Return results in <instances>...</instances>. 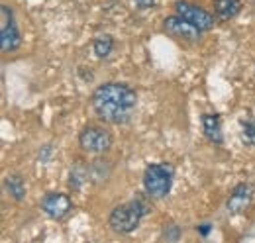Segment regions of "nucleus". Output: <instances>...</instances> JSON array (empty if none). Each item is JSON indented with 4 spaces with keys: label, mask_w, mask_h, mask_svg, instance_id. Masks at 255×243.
I'll list each match as a JSON object with an SVG mask.
<instances>
[{
    "label": "nucleus",
    "mask_w": 255,
    "mask_h": 243,
    "mask_svg": "<svg viewBox=\"0 0 255 243\" xmlns=\"http://www.w3.org/2000/svg\"><path fill=\"white\" fill-rule=\"evenodd\" d=\"M240 125H242V133H240L242 135V141L246 145L255 147V120H242Z\"/></svg>",
    "instance_id": "15"
},
{
    "label": "nucleus",
    "mask_w": 255,
    "mask_h": 243,
    "mask_svg": "<svg viewBox=\"0 0 255 243\" xmlns=\"http://www.w3.org/2000/svg\"><path fill=\"white\" fill-rule=\"evenodd\" d=\"M41 210L47 218L55 222H63L69 214L73 212V198L65 192H47L41 198Z\"/></svg>",
    "instance_id": "7"
},
{
    "label": "nucleus",
    "mask_w": 255,
    "mask_h": 243,
    "mask_svg": "<svg viewBox=\"0 0 255 243\" xmlns=\"http://www.w3.org/2000/svg\"><path fill=\"white\" fill-rule=\"evenodd\" d=\"M112 133L98 123H87L81 131H79V147L87 155H104L112 147Z\"/></svg>",
    "instance_id": "4"
},
{
    "label": "nucleus",
    "mask_w": 255,
    "mask_h": 243,
    "mask_svg": "<svg viewBox=\"0 0 255 243\" xmlns=\"http://www.w3.org/2000/svg\"><path fill=\"white\" fill-rule=\"evenodd\" d=\"M163 31L167 35H171L177 41H185V43H198L200 41V33L202 31L189 24L187 20H183L181 16H167L163 20Z\"/></svg>",
    "instance_id": "8"
},
{
    "label": "nucleus",
    "mask_w": 255,
    "mask_h": 243,
    "mask_svg": "<svg viewBox=\"0 0 255 243\" xmlns=\"http://www.w3.org/2000/svg\"><path fill=\"white\" fill-rule=\"evenodd\" d=\"M175 14L181 16L183 20H187L189 24H192L200 31H210L218 22V18L212 12H208L206 8H202L194 2H189V0H177L175 2Z\"/></svg>",
    "instance_id": "5"
},
{
    "label": "nucleus",
    "mask_w": 255,
    "mask_h": 243,
    "mask_svg": "<svg viewBox=\"0 0 255 243\" xmlns=\"http://www.w3.org/2000/svg\"><path fill=\"white\" fill-rule=\"evenodd\" d=\"M93 51H95V55L98 59H106L114 51V37L110 33L96 35L95 41H93Z\"/></svg>",
    "instance_id": "14"
},
{
    "label": "nucleus",
    "mask_w": 255,
    "mask_h": 243,
    "mask_svg": "<svg viewBox=\"0 0 255 243\" xmlns=\"http://www.w3.org/2000/svg\"><path fill=\"white\" fill-rule=\"evenodd\" d=\"M89 175H91V167H87L85 163H75L71 167V173H69V186L73 190H81V186L89 181Z\"/></svg>",
    "instance_id": "13"
},
{
    "label": "nucleus",
    "mask_w": 255,
    "mask_h": 243,
    "mask_svg": "<svg viewBox=\"0 0 255 243\" xmlns=\"http://www.w3.org/2000/svg\"><path fill=\"white\" fill-rule=\"evenodd\" d=\"M161 238L167 240V242H177L181 238V228H177V226H165Z\"/></svg>",
    "instance_id": "16"
},
{
    "label": "nucleus",
    "mask_w": 255,
    "mask_h": 243,
    "mask_svg": "<svg viewBox=\"0 0 255 243\" xmlns=\"http://www.w3.org/2000/svg\"><path fill=\"white\" fill-rule=\"evenodd\" d=\"M147 210H149V206L143 198H133L129 202L118 204L112 208V212L108 216V226L114 234L129 236L139 228L141 218L147 214Z\"/></svg>",
    "instance_id": "2"
},
{
    "label": "nucleus",
    "mask_w": 255,
    "mask_h": 243,
    "mask_svg": "<svg viewBox=\"0 0 255 243\" xmlns=\"http://www.w3.org/2000/svg\"><path fill=\"white\" fill-rule=\"evenodd\" d=\"M196 232L206 238V236L210 234V224H200V226H196Z\"/></svg>",
    "instance_id": "18"
},
{
    "label": "nucleus",
    "mask_w": 255,
    "mask_h": 243,
    "mask_svg": "<svg viewBox=\"0 0 255 243\" xmlns=\"http://www.w3.org/2000/svg\"><path fill=\"white\" fill-rule=\"evenodd\" d=\"M212 8H214V16L220 22H228L242 12V0H214Z\"/></svg>",
    "instance_id": "11"
},
{
    "label": "nucleus",
    "mask_w": 255,
    "mask_h": 243,
    "mask_svg": "<svg viewBox=\"0 0 255 243\" xmlns=\"http://www.w3.org/2000/svg\"><path fill=\"white\" fill-rule=\"evenodd\" d=\"M200 123H202V133L204 137L214 143V145H222L224 143V129L222 120L218 114H202L200 116Z\"/></svg>",
    "instance_id": "10"
},
{
    "label": "nucleus",
    "mask_w": 255,
    "mask_h": 243,
    "mask_svg": "<svg viewBox=\"0 0 255 243\" xmlns=\"http://www.w3.org/2000/svg\"><path fill=\"white\" fill-rule=\"evenodd\" d=\"M137 104V94L126 83H102L98 85L93 96L91 106L96 118L104 123H126L129 122Z\"/></svg>",
    "instance_id": "1"
},
{
    "label": "nucleus",
    "mask_w": 255,
    "mask_h": 243,
    "mask_svg": "<svg viewBox=\"0 0 255 243\" xmlns=\"http://www.w3.org/2000/svg\"><path fill=\"white\" fill-rule=\"evenodd\" d=\"M4 190L8 192V196L16 202H22L26 198V182H24V177L18 175V173H12L4 179Z\"/></svg>",
    "instance_id": "12"
},
{
    "label": "nucleus",
    "mask_w": 255,
    "mask_h": 243,
    "mask_svg": "<svg viewBox=\"0 0 255 243\" xmlns=\"http://www.w3.org/2000/svg\"><path fill=\"white\" fill-rule=\"evenodd\" d=\"M254 200V186L250 182H240L238 186H234V190L230 192L228 200H226V210L234 216L246 214Z\"/></svg>",
    "instance_id": "9"
},
{
    "label": "nucleus",
    "mask_w": 255,
    "mask_h": 243,
    "mask_svg": "<svg viewBox=\"0 0 255 243\" xmlns=\"http://www.w3.org/2000/svg\"><path fill=\"white\" fill-rule=\"evenodd\" d=\"M0 45L2 53H12L22 45V33L18 30L14 12L8 4L0 6Z\"/></svg>",
    "instance_id": "6"
},
{
    "label": "nucleus",
    "mask_w": 255,
    "mask_h": 243,
    "mask_svg": "<svg viewBox=\"0 0 255 243\" xmlns=\"http://www.w3.org/2000/svg\"><path fill=\"white\" fill-rule=\"evenodd\" d=\"M139 10H151L155 6V0H133Z\"/></svg>",
    "instance_id": "17"
},
{
    "label": "nucleus",
    "mask_w": 255,
    "mask_h": 243,
    "mask_svg": "<svg viewBox=\"0 0 255 243\" xmlns=\"http://www.w3.org/2000/svg\"><path fill=\"white\" fill-rule=\"evenodd\" d=\"M175 181V169L171 163H149L143 171V192L149 200H163L169 196Z\"/></svg>",
    "instance_id": "3"
}]
</instances>
